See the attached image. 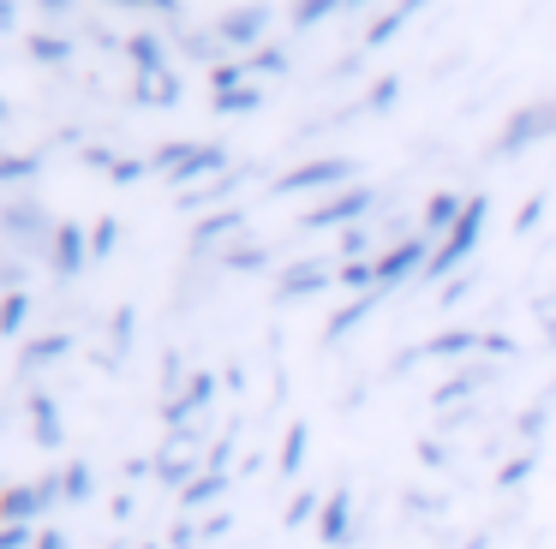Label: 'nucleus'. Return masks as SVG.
<instances>
[{"instance_id":"obj_1","label":"nucleus","mask_w":556,"mask_h":549,"mask_svg":"<svg viewBox=\"0 0 556 549\" xmlns=\"http://www.w3.org/2000/svg\"><path fill=\"white\" fill-rule=\"evenodd\" d=\"M484 215H491V203H484V197H467V215L448 227V239L431 251V263H425V281H443L448 269H460V263L472 257V245H479V233H484Z\"/></svg>"},{"instance_id":"obj_2","label":"nucleus","mask_w":556,"mask_h":549,"mask_svg":"<svg viewBox=\"0 0 556 549\" xmlns=\"http://www.w3.org/2000/svg\"><path fill=\"white\" fill-rule=\"evenodd\" d=\"M0 233L13 239V251H49L61 227L49 221V209L37 197H13V203H0Z\"/></svg>"},{"instance_id":"obj_3","label":"nucleus","mask_w":556,"mask_h":549,"mask_svg":"<svg viewBox=\"0 0 556 549\" xmlns=\"http://www.w3.org/2000/svg\"><path fill=\"white\" fill-rule=\"evenodd\" d=\"M269 18H276V12H269L264 0H252V7H233L228 18L216 24L222 48H240V54H245V48H257V42H264V30H269Z\"/></svg>"},{"instance_id":"obj_4","label":"nucleus","mask_w":556,"mask_h":549,"mask_svg":"<svg viewBox=\"0 0 556 549\" xmlns=\"http://www.w3.org/2000/svg\"><path fill=\"white\" fill-rule=\"evenodd\" d=\"M353 179V162H312V167H300V174H288V179H276L269 186V197H300V191H329V186H348Z\"/></svg>"},{"instance_id":"obj_5","label":"nucleus","mask_w":556,"mask_h":549,"mask_svg":"<svg viewBox=\"0 0 556 549\" xmlns=\"http://www.w3.org/2000/svg\"><path fill=\"white\" fill-rule=\"evenodd\" d=\"M425 245L419 239H401L395 251H383V257H377V293H395V286H407L413 274H425Z\"/></svg>"},{"instance_id":"obj_6","label":"nucleus","mask_w":556,"mask_h":549,"mask_svg":"<svg viewBox=\"0 0 556 549\" xmlns=\"http://www.w3.org/2000/svg\"><path fill=\"white\" fill-rule=\"evenodd\" d=\"M85 263H90V233L78 221H61V233H54V245H49V269L61 274V281H73V274H85Z\"/></svg>"},{"instance_id":"obj_7","label":"nucleus","mask_w":556,"mask_h":549,"mask_svg":"<svg viewBox=\"0 0 556 549\" xmlns=\"http://www.w3.org/2000/svg\"><path fill=\"white\" fill-rule=\"evenodd\" d=\"M371 203H377V191H371V186H348L341 197H329L324 209L305 215V227H348V221H359V215L371 209Z\"/></svg>"},{"instance_id":"obj_8","label":"nucleus","mask_w":556,"mask_h":549,"mask_svg":"<svg viewBox=\"0 0 556 549\" xmlns=\"http://www.w3.org/2000/svg\"><path fill=\"white\" fill-rule=\"evenodd\" d=\"M329 281H341L336 263H293V269L281 274V298H312V293H324Z\"/></svg>"},{"instance_id":"obj_9","label":"nucleus","mask_w":556,"mask_h":549,"mask_svg":"<svg viewBox=\"0 0 556 549\" xmlns=\"http://www.w3.org/2000/svg\"><path fill=\"white\" fill-rule=\"evenodd\" d=\"M317 532H324L329 549H341L353 537V489H336V496L324 501V513H317Z\"/></svg>"},{"instance_id":"obj_10","label":"nucleus","mask_w":556,"mask_h":549,"mask_svg":"<svg viewBox=\"0 0 556 549\" xmlns=\"http://www.w3.org/2000/svg\"><path fill=\"white\" fill-rule=\"evenodd\" d=\"M30 430H37V442H42V448H61V442H66L61 400H54V394H30Z\"/></svg>"},{"instance_id":"obj_11","label":"nucleus","mask_w":556,"mask_h":549,"mask_svg":"<svg viewBox=\"0 0 556 549\" xmlns=\"http://www.w3.org/2000/svg\"><path fill=\"white\" fill-rule=\"evenodd\" d=\"M174 167H180L174 179L192 186V179H204L210 167H228V150H222V143H198V150H192V143H180V162H174Z\"/></svg>"},{"instance_id":"obj_12","label":"nucleus","mask_w":556,"mask_h":549,"mask_svg":"<svg viewBox=\"0 0 556 549\" xmlns=\"http://www.w3.org/2000/svg\"><path fill=\"white\" fill-rule=\"evenodd\" d=\"M551 107H532V114H515L508 119V131H503V150H520V143H532V138H544L551 131Z\"/></svg>"},{"instance_id":"obj_13","label":"nucleus","mask_w":556,"mask_h":549,"mask_svg":"<svg viewBox=\"0 0 556 549\" xmlns=\"http://www.w3.org/2000/svg\"><path fill=\"white\" fill-rule=\"evenodd\" d=\"M377 305H383V293H365V298H353L348 310H336V317H329V329H324V334H329V341H341V334H353V329H359V322L371 317Z\"/></svg>"},{"instance_id":"obj_14","label":"nucleus","mask_w":556,"mask_h":549,"mask_svg":"<svg viewBox=\"0 0 556 549\" xmlns=\"http://www.w3.org/2000/svg\"><path fill=\"white\" fill-rule=\"evenodd\" d=\"M460 215H467V203L448 197V191H437V197L425 203V227H431V233H443V239H448V227H455Z\"/></svg>"},{"instance_id":"obj_15","label":"nucleus","mask_w":556,"mask_h":549,"mask_svg":"<svg viewBox=\"0 0 556 549\" xmlns=\"http://www.w3.org/2000/svg\"><path fill=\"white\" fill-rule=\"evenodd\" d=\"M210 400H216V376H210V370H198L192 388H186V400H174V424H180L186 412H204Z\"/></svg>"},{"instance_id":"obj_16","label":"nucleus","mask_w":556,"mask_h":549,"mask_svg":"<svg viewBox=\"0 0 556 549\" xmlns=\"http://www.w3.org/2000/svg\"><path fill=\"white\" fill-rule=\"evenodd\" d=\"M228 233H240V215H233V209H222V215H210V221L192 233V251H210V245H222Z\"/></svg>"},{"instance_id":"obj_17","label":"nucleus","mask_w":556,"mask_h":549,"mask_svg":"<svg viewBox=\"0 0 556 549\" xmlns=\"http://www.w3.org/2000/svg\"><path fill=\"white\" fill-rule=\"evenodd\" d=\"M66 353H73L66 334H42V341L25 346V370H42V365H54V358H66Z\"/></svg>"},{"instance_id":"obj_18","label":"nucleus","mask_w":556,"mask_h":549,"mask_svg":"<svg viewBox=\"0 0 556 549\" xmlns=\"http://www.w3.org/2000/svg\"><path fill=\"white\" fill-rule=\"evenodd\" d=\"M132 60H138V72H168V54H162V36H132Z\"/></svg>"},{"instance_id":"obj_19","label":"nucleus","mask_w":556,"mask_h":549,"mask_svg":"<svg viewBox=\"0 0 556 549\" xmlns=\"http://www.w3.org/2000/svg\"><path fill=\"white\" fill-rule=\"evenodd\" d=\"M25 322H30V298H25V293H7V310H0V334H7V341H18V334H25Z\"/></svg>"},{"instance_id":"obj_20","label":"nucleus","mask_w":556,"mask_h":549,"mask_svg":"<svg viewBox=\"0 0 556 549\" xmlns=\"http://www.w3.org/2000/svg\"><path fill=\"white\" fill-rule=\"evenodd\" d=\"M174 95H180L174 72H150V78H138V102H174Z\"/></svg>"},{"instance_id":"obj_21","label":"nucleus","mask_w":556,"mask_h":549,"mask_svg":"<svg viewBox=\"0 0 556 549\" xmlns=\"http://www.w3.org/2000/svg\"><path fill=\"white\" fill-rule=\"evenodd\" d=\"M90 496H97V472L85 460H73L66 465V501H90Z\"/></svg>"},{"instance_id":"obj_22","label":"nucleus","mask_w":556,"mask_h":549,"mask_svg":"<svg viewBox=\"0 0 556 549\" xmlns=\"http://www.w3.org/2000/svg\"><path fill=\"white\" fill-rule=\"evenodd\" d=\"M222 489H228V477L222 472H204V477H192V484H186V508H204V501H216Z\"/></svg>"},{"instance_id":"obj_23","label":"nucleus","mask_w":556,"mask_h":549,"mask_svg":"<svg viewBox=\"0 0 556 549\" xmlns=\"http://www.w3.org/2000/svg\"><path fill=\"white\" fill-rule=\"evenodd\" d=\"M419 7H425V0H401V7L389 12V18H377V24H371V36H365V42H371V48H383L389 36H395V24H401V18H413Z\"/></svg>"},{"instance_id":"obj_24","label":"nucleus","mask_w":556,"mask_h":549,"mask_svg":"<svg viewBox=\"0 0 556 549\" xmlns=\"http://www.w3.org/2000/svg\"><path fill=\"white\" fill-rule=\"evenodd\" d=\"M305 442H312V430H305V424H293L288 442H281V472H288V477L305 465Z\"/></svg>"},{"instance_id":"obj_25","label":"nucleus","mask_w":556,"mask_h":549,"mask_svg":"<svg viewBox=\"0 0 556 549\" xmlns=\"http://www.w3.org/2000/svg\"><path fill=\"white\" fill-rule=\"evenodd\" d=\"M222 263H228V269H240V274H252V269H264V263H269V251L264 245H233Z\"/></svg>"},{"instance_id":"obj_26","label":"nucleus","mask_w":556,"mask_h":549,"mask_svg":"<svg viewBox=\"0 0 556 549\" xmlns=\"http://www.w3.org/2000/svg\"><path fill=\"white\" fill-rule=\"evenodd\" d=\"M336 7H348V0H300V7H293V24H300V30H312V24L329 18Z\"/></svg>"},{"instance_id":"obj_27","label":"nucleus","mask_w":556,"mask_h":549,"mask_svg":"<svg viewBox=\"0 0 556 549\" xmlns=\"http://www.w3.org/2000/svg\"><path fill=\"white\" fill-rule=\"evenodd\" d=\"M30 174H37V155H7V162H0V179H7V186H25Z\"/></svg>"},{"instance_id":"obj_28","label":"nucleus","mask_w":556,"mask_h":549,"mask_svg":"<svg viewBox=\"0 0 556 549\" xmlns=\"http://www.w3.org/2000/svg\"><path fill=\"white\" fill-rule=\"evenodd\" d=\"M30 54L49 60V66H61V60H66V42H61V36H30Z\"/></svg>"},{"instance_id":"obj_29","label":"nucleus","mask_w":556,"mask_h":549,"mask_svg":"<svg viewBox=\"0 0 556 549\" xmlns=\"http://www.w3.org/2000/svg\"><path fill=\"white\" fill-rule=\"evenodd\" d=\"M216 107H222V114H240V107H257V90H222V95H216Z\"/></svg>"},{"instance_id":"obj_30","label":"nucleus","mask_w":556,"mask_h":549,"mask_svg":"<svg viewBox=\"0 0 556 549\" xmlns=\"http://www.w3.org/2000/svg\"><path fill=\"white\" fill-rule=\"evenodd\" d=\"M317 513H324V501H317V496H300V501L288 508V525H305V520H317Z\"/></svg>"},{"instance_id":"obj_31","label":"nucleus","mask_w":556,"mask_h":549,"mask_svg":"<svg viewBox=\"0 0 556 549\" xmlns=\"http://www.w3.org/2000/svg\"><path fill=\"white\" fill-rule=\"evenodd\" d=\"M109 7H132V12H180V0H109Z\"/></svg>"},{"instance_id":"obj_32","label":"nucleus","mask_w":556,"mask_h":549,"mask_svg":"<svg viewBox=\"0 0 556 549\" xmlns=\"http://www.w3.org/2000/svg\"><path fill=\"white\" fill-rule=\"evenodd\" d=\"M114 239H121V227H114V221H102V227H97V239H90V251H97V257H109V251H114Z\"/></svg>"},{"instance_id":"obj_33","label":"nucleus","mask_w":556,"mask_h":549,"mask_svg":"<svg viewBox=\"0 0 556 549\" xmlns=\"http://www.w3.org/2000/svg\"><path fill=\"white\" fill-rule=\"evenodd\" d=\"M37 549H73V544H66V532H61V525H42Z\"/></svg>"},{"instance_id":"obj_34","label":"nucleus","mask_w":556,"mask_h":549,"mask_svg":"<svg viewBox=\"0 0 556 549\" xmlns=\"http://www.w3.org/2000/svg\"><path fill=\"white\" fill-rule=\"evenodd\" d=\"M0 30H7V36L18 30V0H0Z\"/></svg>"},{"instance_id":"obj_35","label":"nucleus","mask_w":556,"mask_h":549,"mask_svg":"<svg viewBox=\"0 0 556 549\" xmlns=\"http://www.w3.org/2000/svg\"><path fill=\"white\" fill-rule=\"evenodd\" d=\"M37 7H42V12H49V18H66V12H73V7H78V0H37Z\"/></svg>"},{"instance_id":"obj_36","label":"nucleus","mask_w":556,"mask_h":549,"mask_svg":"<svg viewBox=\"0 0 556 549\" xmlns=\"http://www.w3.org/2000/svg\"><path fill=\"white\" fill-rule=\"evenodd\" d=\"M348 7H365V0H348Z\"/></svg>"}]
</instances>
